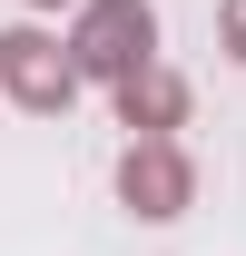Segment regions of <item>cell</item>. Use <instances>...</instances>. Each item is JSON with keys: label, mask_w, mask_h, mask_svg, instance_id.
Returning <instances> with one entry per match:
<instances>
[{"label": "cell", "mask_w": 246, "mask_h": 256, "mask_svg": "<svg viewBox=\"0 0 246 256\" xmlns=\"http://www.w3.org/2000/svg\"><path fill=\"white\" fill-rule=\"evenodd\" d=\"M69 60H79V79H108L118 89L128 69L158 60V10L148 0H89L79 30H69Z\"/></svg>", "instance_id": "6da1fadb"}, {"label": "cell", "mask_w": 246, "mask_h": 256, "mask_svg": "<svg viewBox=\"0 0 246 256\" xmlns=\"http://www.w3.org/2000/svg\"><path fill=\"white\" fill-rule=\"evenodd\" d=\"M0 89L20 98V108L50 118V108L79 98V60H69L60 40H40V30H10V40H0Z\"/></svg>", "instance_id": "7a4b0ae2"}, {"label": "cell", "mask_w": 246, "mask_h": 256, "mask_svg": "<svg viewBox=\"0 0 246 256\" xmlns=\"http://www.w3.org/2000/svg\"><path fill=\"white\" fill-rule=\"evenodd\" d=\"M118 188H128V207H138V217H178V207H187V168H178V148L138 138V148H128V168H118Z\"/></svg>", "instance_id": "3957f363"}, {"label": "cell", "mask_w": 246, "mask_h": 256, "mask_svg": "<svg viewBox=\"0 0 246 256\" xmlns=\"http://www.w3.org/2000/svg\"><path fill=\"white\" fill-rule=\"evenodd\" d=\"M118 108H128V128H178L187 89H178V79H158V60H148V69H128V79H118Z\"/></svg>", "instance_id": "277c9868"}, {"label": "cell", "mask_w": 246, "mask_h": 256, "mask_svg": "<svg viewBox=\"0 0 246 256\" xmlns=\"http://www.w3.org/2000/svg\"><path fill=\"white\" fill-rule=\"evenodd\" d=\"M216 40H226V60H246V0H226V10H216Z\"/></svg>", "instance_id": "5b68a950"}, {"label": "cell", "mask_w": 246, "mask_h": 256, "mask_svg": "<svg viewBox=\"0 0 246 256\" xmlns=\"http://www.w3.org/2000/svg\"><path fill=\"white\" fill-rule=\"evenodd\" d=\"M40 10H50V0H40Z\"/></svg>", "instance_id": "8992f818"}]
</instances>
